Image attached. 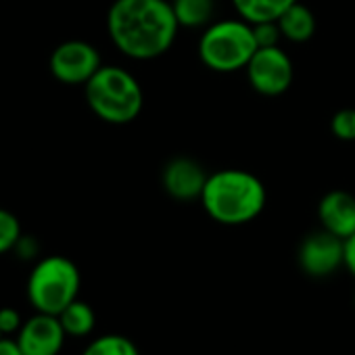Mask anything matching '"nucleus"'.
<instances>
[{"mask_svg": "<svg viewBox=\"0 0 355 355\" xmlns=\"http://www.w3.org/2000/svg\"><path fill=\"white\" fill-rule=\"evenodd\" d=\"M65 330L59 315L36 313L17 332V345L24 355H59L65 343Z\"/></svg>", "mask_w": 355, "mask_h": 355, "instance_id": "10", "label": "nucleus"}, {"mask_svg": "<svg viewBox=\"0 0 355 355\" xmlns=\"http://www.w3.org/2000/svg\"><path fill=\"white\" fill-rule=\"evenodd\" d=\"M209 173L203 165L191 157H173L165 163L161 171L163 191L175 201H195L201 199Z\"/></svg>", "mask_w": 355, "mask_h": 355, "instance_id": "9", "label": "nucleus"}, {"mask_svg": "<svg viewBox=\"0 0 355 355\" xmlns=\"http://www.w3.org/2000/svg\"><path fill=\"white\" fill-rule=\"evenodd\" d=\"M180 24L169 0H115L107 13V32L119 53L134 61L165 55Z\"/></svg>", "mask_w": 355, "mask_h": 355, "instance_id": "1", "label": "nucleus"}, {"mask_svg": "<svg viewBox=\"0 0 355 355\" xmlns=\"http://www.w3.org/2000/svg\"><path fill=\"white\" fill-rule=\"evenodd\" d=\"M201 203L214 222L243 226L261 216L268 203V191L255 173L230 167L209 173Z\"/></svg>", "mask_w": 355, "mask_h": 355, "instance_id": "2", "label": "nucleus"}, {"mask_svg": "<svg viewBox=\"0 0 355 355\" xmlns=\"http://www.w3.org/2000/svg\"><path fill=\"white\" fill-rule=\"evenodd\" d=\"M345 259L343 239L330 234L328 230H315L307 234L297 251L299 268L311 278H326L334 274Z\"/></svg>", "mask_w": 355, "mask_h": 355, "instance_id": "8", "label": "nucleus"}, {"mask_svg": "<svg viewBox=\"0 0 355 355\" xmlns=\"http://www.w3.org/2000/svg\"><path fill=\"white\" fill-rule=\"evenodd\" d=\"M330 132L334 138L353 142L355 140V109H340L330 119Z\"/></svg>", "mask_w": 355, "mask_h": 355, "instance_id": "18", "label": "nucleus"}, {"mask_svg": "<svg viewBox=\"0 0 355 355\" xmlns=\"http://www.w3.org/2000/svg\"><path fill=\"white\" fill-rule=\"evenodd\" d=\"M297 0H232L239 17L249 24L278 21L282 13L293 7Z\"/></svg>", "mask_w": 355, "mask_h": 355, "instance_id": "13", "label": "nucleus"}, {"mask_svg": "<svg viewBox=\"0 0 355 355\" xmlns=\"http://www.w3.org/2000/svg\"><path fill=\"white\" fill-rule=\"evenodd\" d=\"M318 218L324 230L338 239L355 232V197L345 191H330L320 199Z\"/></svg>", "mask_w": 355, "mask_h": 355, "instance_id": "11", "label": "nucleus"}, {"mask_svg": "<svg viewBox=\"0 0 355 355\" xmlns=\"http://www.w3.org/2000/svg\"><path fill=\"white\" fill-rule=\"evenodd\" d=\"M171 9L180 28H207L216 13V0H171Z\"/></svg>", "mask_w": 355, "mask_h": 355, "instance_id": "14", "label": "nucleus"}, {"mask_svg": "<svg viewBox=\"0 0 355 355\" xmlns=\"http://www.w3.org/2000/svg\"><path fill=\"white\" fill-rule=\"evenodd\" d=\"M90 111L113 125L134 121L144 105L140 82L117 65H103L84 86Z\"/></svg>", "mask_w": 355, "mask_h": 355, "instance_id": "3", "label": "nucleus"}, {"mask_svg": "<svg viewBox=\"0 0 355 355\" xmlns=\"http://www.w3.org/2000/svg\"><path fill=\"white\" fill-rule=\"evenodd\" d=\"M257 53L253 26L245 19H220L205 28L199 40V59L218 73H234Z\"/></svg>", "mask_w": 355, "mask_h": 355, "instance_id": "4", "label": "nucleus"}, {"mask_svg": "<svg viewBox=\"0 0 355 355\" xmlns=\"http://www.w3.org/2000/svg\"><path fill=\"white\" fill-rule=\"evenodd\" d=\"M103 67L98 51L84 40H67L51 55V73L69 86L88 84V80Z\"/></svg>", "mask_w": 355, "mask_h": 355, "instance_id": "7", "label": "nucleus"}, {"mask_svg": "<svg viewBox=\"0 0 355 355\" xmlns=\"http://www.w3.org/2000/svg\"><path fill=\"white\" fill-rule=\"evenodd\" d=\"M0 355H24V351L19 349L17 340L11 338H0Z\"/></svg>", "mask_w": 355, "mask_h": 355, "instance_id": "22", "label": "nucleus"}, {"mask_svg": "<svg viewBox=\"0 0 355 355\" xmlns=\"http://www.w3.org/2000/svg\"><path fill=\"white\" fill-rule=\"evenodd\" d=\"M82 355H140L134 340L121 334H103L94 338Z\"/></svg>", "mask_w": 355, "mask_h": 355, "instance_id": "16", "label": "nucleus"}, {"mask_svg": "<svg viewBox=\"0 0 355 355\" xmlns=\"http://www.w3.org/2000/svg\"><path fill=\"white\" fill-rule=\"evenodd\" d=\"M0 338H3V332H0Z\"/></svg>", "mask_w": 355, "mask_h": 355, "instance_id": "23", "label": "nucleus"}, {"mask_svg": "<svg viewBox=\"0 0 355 355\" xmlns=\"http://www.w3.org/2000/svg\"><path fill=\"white\" fill-rule=\"evenodd\" d=\"M245 71L251 88L263 96H280L293 84V61L280 46L257 49Z\"/></svg>", "mask_w": 355, "mask_h": 355, "instance_id": "6", "label": "nucleus"}, {"mask_svg": "<svg viewBox=\"0 0 355 355\" xmlns=\"http://www.w3.org/2000/svg\"><path fill=\"white\" fill-rule=\"evenodd\" d=\"M59 320H61V326L67 336H86L94 330V324H96L94 309L80 299L69 303L59 313Z\"/></svg>", "mask_w": 355, "mask_h": 355, "instance_id": "15", "label": "nucleus"}, {"mask_svg": "<svg viewBox=\"0 0 355 355\" xmlns=\"http://www.w3.org/2000/svg\"><path fill=\"white\" fill-rule=\"evenodd\" d=\"M21 326H24V322H21V315H19L17 309L0 307V332H3V336L19 332Z\"/></svg>", "mask_w": 355, "mask_h": 355, "instance_id": "20", "label": "nucleus"}, {"mask_svg": "<svg viewBox=\"0 0 355 355\" xmlns=\"http://www.w3.org/2000/svg\"><path fill=\"white\" fill-rule=\"evenodd\" d=\"M82 276L78 266L63 257L51 255L36 263L28 278V299L40 313L59 315L78 299Z\"/></svg>", "mask_w": 355, "mask_h": 355, "instance_id": "5", "label": "nucleus"}, {"mask_svg": "<svg viewBox=\"0 0 355 355\" xmlns=\"http://www.w3.org/2000/svg\"><path fill=\"white\" fill-rule=\"evenodd\" d=\"M21 236V226L19 220L7 211V209H0V255L11 251Z\"/></svg>", "mask_w": 355, "mask_h": 355, "instance_id": "17", "label": "nucleus"}, {"mask_svg": "<svg viewBox=\"0 0 355 355\" xmlns=\"http://www.w3.org/2000/svg\"><path fill=\"white\" fill-rule=\"evenodd\" d=\"M343 247H345V259H343V266H345V268L355 276V232L343 241Z\"/></svg>", "mask_w": 355, "mask_h": 355, "instance_id": "21", "label": "nucleus"}, {"mask_svg": "<svg viewBox=\"0 0 355 355\" xmlns=\"http://www.w3.org/2000/svg\"><path fill=\"white\" fill-rule=\"evenodd\" d=\"M253 26V34H255V42L257 49H266V46H278L282 32L278 21H261V24H251Z\"/></svg>", "mask_w": 355, "mask_h": 355, "instance_id": "19", "label": "nucleus"}, {"mask_svg": "<svg viewBox=\"0 0 355 355\" xmlns=\"http://www.w3.org/2000/svg\"><path fill=\"white\" fill-rule=\"evenodd\" d=\"M278 26H280L282 38L295 44H303L311 40L315 34V17L303 3H299V0L282 13V17L278 19Z\"/></svg>", "mask_w": 355, "mask_h": 355, "instance_id": "12", "label": "nucleus"}]
</instances>
